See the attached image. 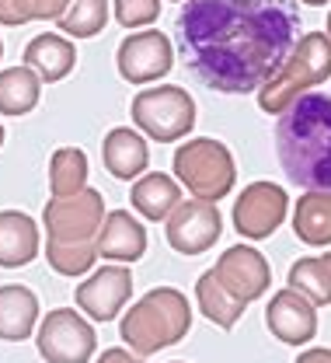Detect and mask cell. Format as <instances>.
<instances>
[{"mask_svg":"<svg viewBox=\"0 0 331 363\" xmlns=\"http://www.w3.org/2000/svg\"><path fill=\"white\" fill-rule=\"evenodd\" d=\"M35 346L46 363H88L98 350V335L74 308H56L42 318Z\"/></svg>","mask_w":331,"mask_h":363,"instance_id":"cell-8","label":"cell"},{"mask_svg":"<svg viewBox=\"0 0 331 363\" xmlns=\"http://www.w3.org/2000/svg\"><path fill=\"white\" fill-rule=\"evenodd\" d=\"M115 63L129 84H150V81H161L175 67V49L164 32L143 28V32H133L129 39H122Z\"/></svg>","mask_w":331,"mask_h":363,"instance_id":"cell-9","label":"cell"},{"mask_svg":"<svg viewBox=\"0 0 331 363\" xmlns=\"http://www.w3.org/2000/svg\"><path fill=\"white\" fill-rule=\"evenodd\" d=\"M286 192L272 182H251L234 203V227L240 238L262 241L269 234H276V227L286 217Z\"/></svg>","mask_w":331,"mask_h":363,"instance_id":"cell-11","label":"cell"},{"mask_svg":"<svg viewBox=\"0 0 331 363\" xmlns=\"http://www.w3.org/2000/svg\"><path fill=\"white\" fill-rule=\"evenodd\" d=\"M331 77V39L328 32H307L300 35V43L293 45V52L286 56V63L265 81V88L258 91V105L269 116H283L286 108L303 98V91L314 84H325Z\"/></svg>","mask_w":331,"mask_h":363,"instance_id":"cell-4","label":"cell"},{"mask_svg":"<svg viewBox=\"0 0 331 363\" xmlns=\"http://www.w3.org/2000/svg\"><path fill=\"white\" fill-rule=\"evenodd\" d=\"M175 175L182 179V185L195 199L220 203L234 189L237 168L231 150L220 140L202 136V140H189L175 150Z\"/></svg>","mask_w":331,"mask_h":363,"instance_id":"cell-5","label":"cell"},{"mask_svg":"<svg viewBox=\"0 0 331 363\" xmlns=\"http://www.w3.org/2000/svg\"><path fill=\"white\" fill-rule=\"evenodd\" d=\"M74 63H77V49L63 35H49L46 32V35H35L32 43L25 45V67L35 70L49 84L63 81L74 70Z\"/></svg>","mask_w":331,"mask_h":363,"instance_id":"cell-19","label":"cell"},{"mask_svg":"<svg viewBox=\"0 0 331 363\" xmlns=\"http://www.w3.org/2000/svg\"><path fill=\"white\" fill-rule=\"evenodd\" d=\"M46 259L59 276H84L95 266L98 245H56V241H46Z\"/></svg>","mask_w":331,"mask_h":363,"instance_id":"cell-28","label":"cell"},{"mask_svg":"<svg viewBox=\"0 0 331 363\" xmlns=\"http://www.w3.org/2000/svg\"><path fill=\"white\" fill-rule=\"evenodd\" d=\"M293 0H185L178 43L192 74L213 91L248 94L286 63L300 43Z\"/></svg>","mask_w":331,"mask_h":363,"instance_id":"cell-1","label":"cell"},{"mask_svg":"<svg viewBox=\"0 0 331 363\" xmlns=\"http://www.w3.org/2000/svg\"><path fill=\"white\" fill-rule=\"evenodd\" d=\"M129 199H133V210H140L146 220H168L182 206V189H178L175 179H168L161 172H150L133 185Z\"/></svg>","mask_w":331,"mask_h":363,"instance_id":"cell-20","label":"cell"},{"mask_svg":"<svg viewBox=\"0 0 331 363\" xmlns=\"http://www.w3.org/2000/svg\"><path fill=\"white\" fill-rule=\"evenodd\" d=\"M325 262H328V266H331V252H328V255H325Z\"/></svg>","mask_w":331,"mask_h":363,"instance_id":"cell-35","label":"cell"},{"mask_svg":"<svg viewBox=\"0 0 331 363\" xmlns=\"http://www.w3.org/2000/svg\"><path fill=\"white\" fill-rule=\"evenodd\" d=\"M146 252V230L126 210H112L98 234V259L112 262H137Z\"/></svg>","mask_w":331,"mask_h":363,"instance_id":"cell-15","label":"cell"},{"mask_svg":"<svg viewBox=\"0 0 331 363\" xmlns=\"http://www.w3.org/2000/svg\"><path fill=\"white\" fill-rule=\"evenodd\" d=\"M175 363H185V360H175Z\"/></svg>","mask_w":331,"mask_h":363,"instance_id":"cell-37","label":"cell"},{"mask_svg":"<svg viewBox=\"0 0 331 363\" xmlns=\"http://www.w3.org/2000/svg\"><path fill=\"white\" fill-rule=\"evenodd\" d=\"M98 363H143L137 353H129V350H105Z\"/></svg>","mask_w":331,"mask_h":363,"instance_id":"cell-30","label":"cell"},{"mask_svg":"<svg viewBox=\"0 0 331 363\" xmlns=\"http://www.w3.org/2000/svg\"><path fill=\"white\" fill-rule=\"evenodd\" d=\"M328 39H331V14H328Z\"/></svg>","mask_w":331,"mask_h":363,"instance_id":"cell-34","label":"cell"},{"mask_svg":"<svg viewBox=\"0 0 331 363\" xmlns=\"http://www.w3.org/2000/svg\"><path fill=\"white\" fill-rule=\"evenodd\" d=\"M42 77L28 67H7L0 70V112L4 116H28L39 105Z\"/></svg>","mask_w":331,"mask_h":363,"instance_id":"cell-23","label":"cell"},{"mask_svg":"<svg viewBox=\"0 0 331 363\" xmlns=\"http://www.w3.org/2000/svg\"><path fill=\"white\" fill-rule=\"evenodd\" d=\"M101 157H105V168L122 182H133L137 175L146 172V161H150V150H146V140L129 126H119L105 136L101 143Z\"/></svg>","mask_w":331,"mask_h":363,"instance_id":"cell-17","label":"cell"},{"mask_svg":"<svg viewBox=\"0 0 331 363\" xmlns=\"http://www.w3.org/2000/svg\"><path fill=\"white\" fill-rule=\"evenodd\" d=\"M49 189L52 199H70L88 189V154L77 147H59L49 161Z\"/></svg>","mask_w":331,"mask_h":363,"instance_id":"cell-24","label":"cell"},{"mask_svg":"<svg viewBox=\"0 0 331 363\" xmlns=\"http://www.w3.org/2000/svg\"><path fill=\"white\" fill-rule=\"evenodd\" d=\"M133 294V276L122 266H105L77 286V308L95 321H112Z\"/></svg>","mask_w":331,"mask_h":363,"instance_id":"cell-14","label":"cell"},{"mask_svg":"<svg viewBox=\"0 0 331 363\" xmlns=\"http://www.w3.org/2000/svg\"><path fill=\"white\" fill-rule=\"evenodd\" d=\"M192 328V308L189 297L175 286H157L150 294H143L140 301L122 315L119 335L126 339V346H133L137 357L161 353L175 342H182Z\"/></svg>","mask_w":331,"mask_h":363,"instance_id":"cell-3","label":"cell"},{"mask_svg":"<svg viewBox=\"0 0 331 363\" xmlns=\"http://www.w3.org/2000/svg\"><path fill=\"white\" fill-rule=\"evenodd\" d=\"M0 56H4V43H0Z\"/></svg>","mask_w":331,"mask_h":363,"instance_id":"cell-36","label":"cell"},{"mask_svg":"<svg viewBox=\"0 0 331 363\" xmlns=\"http://www.w3.org/2000/svg\"><path fill=\"white\" fill-rule=\"evenodd\" d=\"M293 230L303 245H331V192H307L296 199Z\"/></svg>","mask_w":331,"mask_h":363,"instance_id":"cell-21","label":"cell"},{"mask_svg":"<svg viewBox=\"0 0 331 363\" xmlns=\"http://www.w3.org/2000/svg\"><path fill=\"white\" fill-rule=\"evenodd\" d=\"M133 123L157 143H171L189 136L195 126V101L178 84H161V88H143L133 98Z\"/></svg>","mask_w":331,"mask_h":363,"instance_id":"cell-6","label":"cell"},{"mask_svg":"<svg viewBox=\"0 0 331 363\" xmlns=\"http://www.w3.org/2000/svg\"><path fill=\"white\" fill-rule=\"evenodd\" d=\"M296 363H331V350H307L296 357Z\"/></svg>","mask_w":331,"mask_h":363,"instance_id":"cell-31","label":"cell"},{"mask_svg":"<svg viewBox=\"0 0 331 363\" xmlns=\"http://www.w3.org/2000/svg\"><path fill=\"white\" fill-rule=\"evenodd\" d=\"M108 21V0H70L59 28L74 39H95Z\"/></svg>","mask_w":331,"mask_h":363,"instance_id":"cell-26","label":"cell"},{"mask_svg":"<svg viewBox=\"0 0 331 363\" xmlns=\"http://www.w3.org/2000/svg\"><path fill=\"white\" fill-rule=\"evenodd\" d=\"M195 301H199L202 315L209 318L213 325H220V328H234L237 321H240V315H244V304L220 283L216 269H206L199 276V283H195Z\"/></svg>","mask_w":331,"mask_h":363,"instance_id":"cell-22","label":"cell"},{"mask_svg":"<svg viewBox=\"0 0 331 363\" xmlns=\"http://www.w3.org/2000/svg\"><path fill=\"white\" fill-rule=\"evenodd\" d=\"M303 4H310V7H325L328 0H303Z\"/></svg>","mask_w":331,"mask_h":363,"instance_id":"cell-32","label":"cell"},{"mask_svg":"<svg viewBox=\"0 0 331 363\" xmlns=\"http://www.w3.org/2000/svg\"><path fill=\"white\" fill-rule=\"evenodd\" d=\"M223 234V217L216 203L206 199H189L168 217V245L178 255H202L209 252Z\"/></svg>","mask_w":331,"mask_h":363,"instance_id":"cell-10","label":"cell"},{"mask_svg":"<svg viewBox=\"0 0 331 363\" xmlns=\"http://www.w3.org/2000/svg\"><path fill=\"white\" fill-rule=\"evenodd\" d=\"M39 321V297L28 286L7 283L0 286V339L4 342H21L35 332Z\"/></svg>","mask_w":331,"mask_h":363,"instance_id":"cell-18","label":"cell"},{"mask_svg":"<svg viewBox=\"0 0 331 363\" xmlns=\"http://www.w3.org/2000/svg\"><path fill=\"white\" fill-rule=\"evenodd\" d=\"M286 179L307 192H331V94L296 98L276 123Z\"/></svg>","mask_w":331,"mask_h":363,"instance_id":"cell-2","label":"cell"},{"mask_svg":"<svg viewBox=\"0 0 331 363\" xmlns=\"http://www.w3.org/2000/svg\"><path fill=\"white\" fill-rule=\"evenodd\" d=\"M157 14H161V0H115V21L122 28L153 25Z\"/></svg>","mask_w":331,"mask_h":363,"instance_id":"cell-29","label":"cell"},{"mask_svg":"<svg viewBox=\"0 0 331 363\" xmlns=\"http://www.w3.org/2000/svg\"><path fill=\"white\" fill-rule=\"evenodd\" d=\"M105 217V196L98 189H84L70 199H49L42 210L46 234L56 245H98Z\"/></svg>","mask_w":331,"mask_h":363,"instance_id":"cell-7","label":"cell"},{"mask_svg":"<svg viewBox=\"0 0 331 363\" xmlns=\"http://www.w3.org/2000/svg\"><path fill=\"white\" fill-rule=\"evenodd\" d=\"M0 147H4V126H0Z\"/></svg>","mask_w":331,"mask_h":363,"instance_id":"cell-33","label":"cell"},{"mask_svg":"<svg viewBox=\"0 0 331 363\" xmlns=\"http://www.w3.org/2000/svg\"><path fill=\"white\" fill-rule=\"evenodd\" d=\"M70 0H0V25L18 28L28 21H59Z\"/></svg>","mask_w":331,"mask_h":363,"instance_id":"cell-27","label":"cell"},{"mask_svg":"<svg viewBox=\"0 0 331 363\" xmlns=\"http://www.w3.org/2000/svg\"><path fill=\"white\" fill-rule=\"evenodd\" d=\"M213 269L220 276V283L234 294L240 304L258 301V297L269 290V283H272V269H269L265 255L255 252L251 245H234V248H227V252L216 259Z\"/></svg>","mask_w":331,"mask_h":363,"instance_id":"cell-12","label":"cell"},{"mask_svg":"<svg viewBox=\"0 0 331 363\" xmlns=\"http://www.w3.org/2000/svg\"><path fill=\"white\" fill-rule=\"evenodd\" d=\"M265 325L269 332L286 342V346H303L318 335V304L307 301L300 290H279L272 294L269 308H265Z\"/></svg>","mask_w":331,"mask_h":363,"instance_id":"cell-13","label":"cell"},{"mask_svg":"<svg viewBox=\"0 0 331 363\" xmlns=\"http://www.w3.org/2000/svg\"><path fill=\"white\" fill-rule=\"evenodd\" d=\"M39 255V227L21 210H0V266L18 269Z\"/></svg>","mask_w":331,"mask_h":363,"instance_id":"cell-16","label":"cell"},{"mask_svg":"<svg viewBox=\"0 0 331 363\" xmlns=\"http://www.w3.org/2000/svg\"><path fill=\"white\" fill-rule=\"evenodd\" d=\"M289 290H300L314 304H331V266L321 259H300L289 266Z\"/></svg>","mask_w":331,"mask_h":363,"instance_id":"cell-25","label":"cell"}]
</instances>
